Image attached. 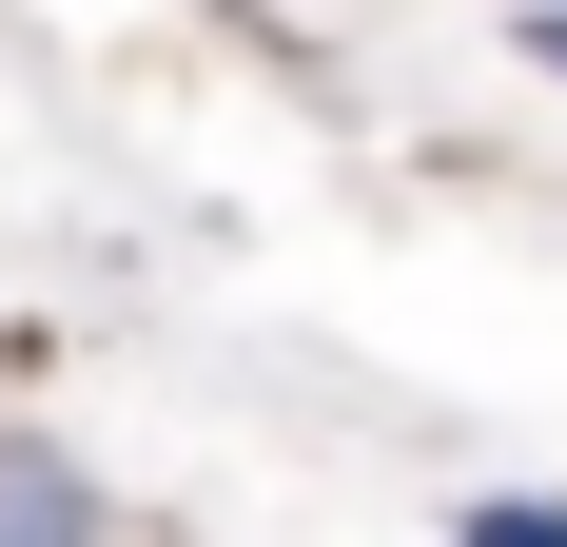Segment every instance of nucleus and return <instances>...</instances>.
<instances>
[{
	"label": "nucleus",
	"instance_id": "obj_1",
	"mask_svg": "<svg viewBox=\"0 0 567 547\" xmlns=\"http://www.w3.org/2000/svg\"><path fill=\"white\" fill-rule=\"evenodd\" d=\"M0 547H117L99 528V469H79L59 431H0Z\"/></svg>",
	"mask_w": 567,
	"mask_h": 547
},
{
	"label": "nucleus",
	"instance_id": "obj_2",
	"mask_svg": "<svg viewBox=\"0 0 567 547\" xmlns=\"http://www.w3.org/2000/svg\"><path fill=\"white\" fill-rule=\"evenodd\" d=\"M451 547H567V489H470Z\"/></svg>",
	"mask_w": 567,
	"mask_h": 547
},
{
	"label": "nucleus",
	"instance_id": "obj_3",
	"mask_svg": "<svg viewBox=\"0 0 567 547\" xmlns=\"http://www.w3.org/2000/svg\"><path fill=\"white\" fill-rule=\"evenodd\" d=\"M509 40H528V59H548V79H567V0H528V20H509Z\"/></svg>",
	"mask_w": 567,
	"mask_h": 547
}]
</instances>
